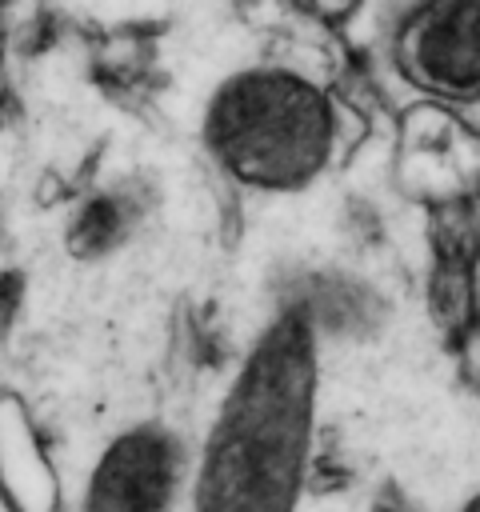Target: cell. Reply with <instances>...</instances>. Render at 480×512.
<instances>
[{
	"instance_id": "cell-1",
	"label": "cell",
	"mask_w": 480,
	"mask_h": 512,
	"mask_svg": "<svg viewBox=\"0 0 480 512\" xmlns=\"http://www.w3.org/2000/svg\"><path fill=\"white\" fill-rule=\"evenodd\" d=\"M320 56V32H284L280 44L228 60L196 92L188 132L228 192L296 200L324 188L356 152L368 124Z\"/></svg>"
},
{
	"instance_id": "cell-2",
	"label": "cell",
	"mask_w": 480,
	"mask_h": 512,
	"mask_svg": "<svg viewBox=\"0 0 480 512\" xmlns=\"http://www.w3.org/2000/svg\"><path fill=\"white\" fill-rule=\"evenodd\" d=\"M324 360L312 332L284 312L248 332L188 448L184 512H304Z\"/></svg>"
},
{
	"instance_id": "cell-3",
	"label": "cell",
	"mask_w": 480,
	"mask_h": 512,
	"mask_svg": "<svg viewBox=\"0 0 480 512\" xmlns=\"http://www.w3.org/2000/svg\"><path fill=\"white\" fill-rule=\"evenodd\" d=\"M384 64L428 104L480 108V0H432L400 8L384 28Z\"/></svg>"
},
{
	"instance_id": "cell-4",
	"label": "cell",
	"mask_w": 480,
	"mask_h": 512,
	"mask_svg": "<svg viewBox=\"0 0 480 512\" xmlns=\"http://www.w3.org/2000/svg\"><path fill=\"white\" fill-rule=\"evenodd\" d=\"M188 444L160 420L144 416L100 440L68 512H184Z\"/></svg>"
},
{
	"instance_id": "cell-5",
	"label": "cell",
	"mask_w": 480,
	"mask_h": 512,
	"mask_svg": "<svg viewBox=\"0 0 480 512\" xmlns=\"http://www.w3.org/2000/svg\"><path fill=\"white\" fill-rule=\"evenodd\" d=\"M160 204V180L144 164L104 168L68 200L60 220V252L84 268L112 264L152 236Z\"/></svg>"
},
{
	"instance_id": "cell-6",
	"label": "cell",
	"mask_w": 480,
	"mask_h": 512,
	"mask_svg": "<svg viewBox=\"0 0 480 512\" xmlns=\"http://www.w3.org/2000/svg\"><path fill=\"white\" fill-rule=\"evenodd\" d=\"M396 184L428 208L480 192V124L456 108L412 100L396 136Z\"/></svg>"
},
{
	"instance_id": "cell-7",
	"label": "cell",
	"mask_w": 480,
	"mask_h": 512,
	"mask_svg": "<svg viewBox=\"0 0 480 512\" xmlns=\"http://www.w3.org/2000/svg\"><path fill=\"white\" fill-rule=\"evenodd\" d=\"M272 312L300 320L328 356L336 348L372 340L388 324V292L368 272L324 260L288 272L284 284L276 288Z\"/></svg>"
},
{
	"instance_id": "cell-8",
	"label": "cell",
	"mask_w": 480,
	"mask_h": 512,
	"mask_svg": "<svg viewBox=\"0 0 480 512\" xmlns=\"http://www.w3.org/2000/svg\"><path fill=\"white\" fill-rule=\"evenodd\" d=\"M0 512H68V484L28 400L0 384Z\"/></svg>"
},
{
	"instance_id": "cell-9",
	"label": "cell",
	"mask_w": 480,
	"mask_h": 512,
	"mask_svg": "<svg viewBox=\"0 0 480 512\" xmlns=\"http://www.w3.org/2000/svg\"><path fill=\"white\" fill-rule=\"evenodd\" d=\"M424 316L448 344H456L468 328H476V316H472V260L432 252L428 272H424Z\"/></svg>"
},
{
	"instance_id": "cell-10",
	"label": "cell",
	"mask_w": 480,
	"mask_h": 512,
	"mask_svg": "<svg viewBox=\"0 0 480 512\" xmlns=\"http://www.w3.org/2000/svg\"><path fill=\"white\" fill-rule=\"evenodd\" d=\"M452 512H480V488H472V492H468Z\"/></svg>"
}]
</instances>
